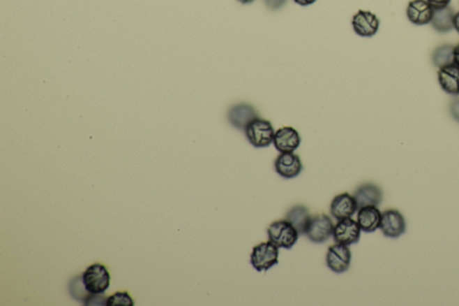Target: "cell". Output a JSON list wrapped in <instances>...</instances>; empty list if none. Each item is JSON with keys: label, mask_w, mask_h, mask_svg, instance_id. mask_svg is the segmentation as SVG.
Returning <instances> with one entry per match:
<instances>
[{"label": "cell", "mask_w": 459, "mask_h": 306, "mask_svg": "<svg viewBox=\"0 0 459 306\" xmlns=\"http://www.w3.org/2000/svg\"><path fill=\"white\" fill-rule=\"evenodd\" d=\"M279 247L272 242H261L255 246L250 255V264L259 272H266L279 263Z\"/></svg>", "instance_id": "cell-4"}, {"label": "cell", "mask_w": 459, "mask_h": 306, "mask_svg": "<svg viewBox=\"0 0 459 306\" xmlns=\"http://www.w3.org/2000/svg\"><path fill=\"white\" fill-rule=\"evenodd\" d=\"M294 1L301 6H307L314 4L317 0H294Z\"/></svg>", "instance_id": "cell-25"}, {"label": "cell", "mask_w": 459, "mask_h": 306, "mask_svg": "<svg viewBox=\"0 0 459 306\" xmlns=\"http://www.w3.org/2000/svg\"><path fill=\"white\" fill-rule=\"evenodd\" d=\"M259 112L250 103H236L229 109L227 118L230 124L237 129L245 131L253 119L259 118Z\"/></svg>", "instance_id": "cell-9"}, {"label": "cell", "mask_w": 459, "mask_h": 306, "mask_svg": "<svg viewBox=\"0 0 459 306\" xmlns=\"http://www.w3.org/2000/svg\"><path fill=\"white\" fill-rule=\"evenodd\" d=\"M456 13L451 6L439 9H433V15L430 25L433 29L439 34H447L454 30V19Z\"/></svg>", "instance_id": "cell-18"}, {"label": "cell", "mask_w": 459, "mask_h": 306, "mask_svg": "<svg viewBox=\"0 0 459 306\" xmlns=\"http://www.w3.org/2000/svg\"><path fill=\"white\" fill-rule=\"evenodd\" d=\"M380 230L386 238H398L404 235L407 230L403 214L397 210H386L382 212V222H380Z\"/></svg>", "instance_id": "cell-7"}, {"label": "cell", "mask_w": 459, "mask_h": 306, "mask_svg": "<svg viewBox=\"0 0 459 306\" xmlns=\"http://www.w3.org/2000/svg\"><path fill=\"white\" fill-rule=\"evenodd\" d=\"M275 169L285 179L297 177L303 171V166L300 156L294 153H280L275 161Z\"/></svg>", "instance_id": "cell-11"}, {"label": "cell", "mask_w": 459, "mask_h": 306, "mask_svg": "<svg viewBox=\"0 0 459 306\" xmlns=\"http://www.w3.org/2000/svg\"><path fill=\"white\" fill-rule=\"evenodd\" d=\"M311 217L313 216L306 207L303 205H297L286 213L285 219L292 223V225L297 229L299 235H304Z\"/></svg>", "instance_id": "cell-19"}, {"label": "cell", "mask_w": 459, "mask_h": 306, "mask_svg": "<svg viewBox=\"0 0 459 306\" xmlns=\"http://www.w3.org/2000/svg\"><path fill=\"white\" fill-rule=\"evenodd\" d=\"M433 8L426 0H412L407 8V17L412 24L426 25L430 24Z\"/></svg>", "instance_id": "cell-14"}, {"label": "cell", "mask_w": 459, "mask_h": 306, "mask_svg": "<svg viewBox=\"0 0 459 306\" xmlns=\"http://www.w3.org/2000/svg\"><path fill=\"white\" fill-rule=\"evenodd\" d=\"M244 131L248 142L257 148L269 147L276 134L271 122L260 117L253 119Z\"/></svg>", "instance_id": "cell-2"}, {"label": "cell", "mask_w": 459, "mask_h": 306, "mask_svg": "<svg viewBox=\"0 0 459 306\" xmlns=\"http://www.w3.org/2000/svg\"><path fill=\"white\" fill-rule=\"evenodd\" d=\"M361 229L357 221L352 217L338 220L334 226L333 238L336 244L347 246L357 244L360 241Z\"/></svg>", "instance_id": "cell-6"}, {"label": "cell", "mask_w": 459, "mask_h": 306, "mask_svg": "<svg viewBox=\"0 0 459 306\" xmlns=\"http://www.w3.org/2000/svg\"><path fill=\"white\" fill-rule=\"evenodd\" d=\"M449 110H451L452 118L459 123V99L451 103Z\"/></svg>", "instance_id": "cell-24"}, {"label": "cell", "mask_w": 459, "mask_h": 306, "mask_svg": "<svg viewBox=\"0 0 459 306\" xmlns=\"http://www.w3.org/2000/svg\"><path fill=\"white\" fill-rule=\"evenodd\" d=\"M356 200L358 210L366 206L378 207L382 203L383 192L382 189L373 184H364L359 186L354 195Z\"/></svg>", "instance_id": "cell-15"}, {"label": "cell", "mask_w": 459, "mask_h": 306, "mask_svg": "<svg viewBox=\"0 0 459 306\" xmlns=\"http://www.w3.org/2000/svg\"><path fill=\"white\" fill-rule=\"evenodd\" d=\"M357 210L356 200L347 192H344L333 198L330 206V212L338 220L352 217Z\"/></svg>", "instance_id": "cell-13"}, {"label": "cell", "mask_w": 459, "mask_h": 306, "mask_svg": "<svg viewBox=\"0 0 459 306\" xmlns=\"http://www.w3.org/2000/svg\"><path fill=\"white\" fill-rule=\"evenodd\" d=\"M454 48L455 46L449 43L437 47L432 55V61L435 67L439 69L454 64Z\"/></svg>", "instance_id": "cell-20"}, {"label": "cell", "mask_w": 459, "mask_h": 306, "mask_svg": "<svg viewBox=\"0 0 459 306\" xmlns=\"http://www.w3.org/2000/svg\"><path fill=\"white\" fill-rule=\"evenodd\" d=\"M287 0H264L266 8L270 10H278L285 5Z\"/></svg>", "instance_id": "cell-22"}, {"label": "cell", "mask_w": 459, "mask_h": 306, "mask_svg": "<svg viewBox=\"0 0 459 306\" xmlns=\"http://www.w3.org/2000/svg\"><path fill=\"white\" fill-rule=\"evenodd\" d=\"M82 282L84 289L91 295H102L110 286L109 271L102 264L96 263L88 267L83 274Z\"/></svg>", "instance_id": "cell-3"}, {"label": "cell", "mask_w": 459, "mask_h": 306, "mask_svg": "<svg viewBox=\"0 0 459 306\" xmlns=\"http://www.w3.org/2000/svg\"><path fill=\"white\" fill-rule=\"evenodd\" d=\"M382 222V212L378 207L366 206L359 208L357 214V223L361 231L373 233L379 228Z\"/></svg>", "instance_id": "cell-17"}, {"label": "cell", "mask_w": 459, "mask_h": 306, "mask_svg": "<svg viewBox=\"0 0 459 306\" xmlns=\"http://www.w3.org/2000/svg\"><path fill=\"white\" fill-rule=\"evenodd\" d=\"M438 82L449 96H459V67L452 64L438 69Z\"/></svg>", "instance_id": "cell-16"}, {"label": "cell", "mask_w": 459, "mask_h": 306, "mask_svg": "<svg viewBox=\"0 0 459 306\" xmlns=\"http://www.w3.org/2000/svg\"><path fill=\"white\" fill-rule=\"evenodd\" d=\"M301 138L292 127H282L276 131L273 145L280 153H294L300 147Z\"/></svg>", "instance_id": "cell-12"}, {"label": "cell", "mask_w": 459, "mask_h": 306, "mask_svg": "<svg viewBox=\"0 0 459 306\" xmlns=\"http://www.w3.org/2000/svg\"><path fill=\"white\" fill-rule=\"evenodd\" d=\"M454 64L459 67V43L454 48Z\"/></svg>", "instance_id": "cell-26"}, {"label": "cell", "mask_w": 459, "mask_h": 306, "mask_svg": "<svg viewBox=\"0 0 459 306\" xmlns=\"http://www.w3.org/2000/svg\"><path fill=\"white\" fill-rule=\"evenodd\" d=\"M454 30L457 31L458 34H459V12L456 13L455 15Z\"/></svg>", "instance_id": "cell-27"}, {"label": "cell", "mask_w": 459, "mask_h": 306, "mask_svg": "<svg viewBox=\"0 0 459 306\" xmlns=\"http://www.w3.org/2000/svg\"><path fill=\"white\" fill-rule=\"evenodd\" d=\"M352 254L347 245L336 244L329 246L326 265L336 274L345 272L350 268Z\"/></svg>", "instance_id": "cell-8"}, {"label": "cell", "mask_w": 459, "mask_h": 306, "mask_svg": "<svg viewBox=\"0 0 459 306\" xmlns=\"http://www.w3.org/2000/svg\"><path fill=\"white\" fill-rule=\"evenodd\" d=\"M433 9L446 8L451 4V0H426Z\"/></svg>", "instance_id": "cell-23"}, {"label": "cell", "mask_w": 459, "mask_h": 306, "mask_svg": "<svg viewBox=\"0 0 459 306\" xmlns=\"http://www.w3.org/2000/svg\"><path fill=\"white\" fill-rule=\"evenodd\" d=\"M352 25L357 36L370 38L378 33L380 21L373 12L359 10L354 15Z\"/></svg>", "instance_id": "cell-10"}, {"label": "cell", "mask_w": 459, "mask_h": 306, "mask_svg": "<svg viewBox=\"0 0 459 306\" xmlns=\"http://www.w3.org/2000/svg\"><path fill=\"white\" fill-rule=\"evenodd\" d=\"M238 1L241 3V4L247 5V4H250V3L254 2L255 0H238Z\"/></svg>", "instance_id": "cell-28"}, {"label": "cell", "mask_w": 459, "mask_h": 306, "mask_svg": "<svg viewBox=\"0 0 459 306\" xmlns=\"http://www.w3.org/2000/svg\"><path fill=\"white\" fill-rule=\"evenodd\" d=\"M334 224L326 214H317L311 217L305 235L314 244H323L333 235Z\"/></svg>", "instance_id": "cell-5"}, {"label": "cell", "mask_w": 459, "mask_h": 306, "mask_svg": "<svg viewBox=\"0 0 459 306\" xmlns=\"http://www.w3.org/2000/svg\"><path fill=\"white\" fill-rule=\"evenodd\" d=\"M269 240L279 248L290 250L296 244L299 233L289 221L279 220L273 222L267 228Z\"/></svg>", "instance_id": "cell-1"}, {"label": "cell", "mask_w": 459, "mask_h": 306, "mask_svg": "<svg viewBox=\"0 0 459 306\" xmlns=\"http://www.w3.org/2000/svg\"><path fill=\"white\" fill-rule=\"evenodd\" d=\"M105 305L107 306H115V305H128L133 306L134 302L132 300L130 295L126 292H118L116 294L110 296L107 299Z\"/></svg>", "instance_id": "cell-21"}]
</instances>
